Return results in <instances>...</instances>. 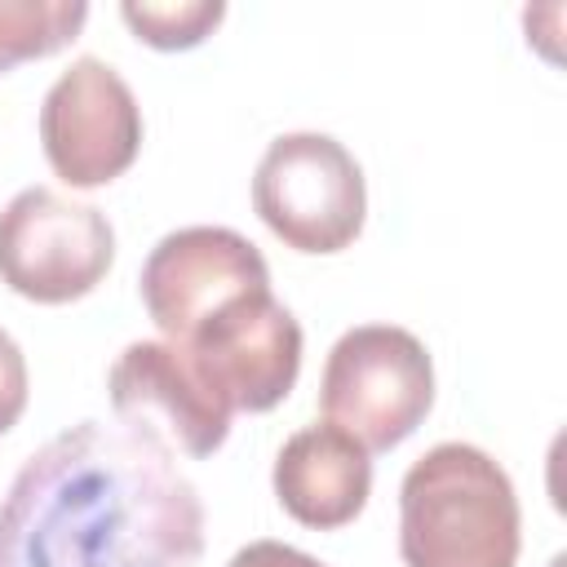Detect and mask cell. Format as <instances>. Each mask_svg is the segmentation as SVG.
I'll return each instance as SVG.
<instances>
[{"label": "cell", "instance_id": "obj_3", "mask_svg": "<svg viewBox=\"0 0 567 567\" xmlns=\"http://www.w3.org/2000/svg\"><path fill=\"white\" fill-rule=\"evenodd\" d=\"M434 403V363L421 337L394 323H359L337 337L319 381L323 421L368 452L403 443Z\"/></svg>", "mask_w": 567, "mask_h": 567}, {"label": "cell", "instance_id": "obj_4", "mask_svg": "<svg viewBox=\"0 0 567 567\" xmlns=\"http://www.w3.org/2000/svg\"><path fill=\"white\" fill-rule=\"evenodd\" d=\"M252 208L288 248L341 252L363 230V168L328 133H279L257 159Z\"/></svg>", "mask_w": 567, "mask_h": 567}, {"label": "cell", "instance_id": "obj_14", "mask_svg": "<svg viewBox=\"0 0 567 567\" xmlns=\"http://www.w3.org/2000/svg\"><path fill=\"white\" fill-rule=\"evenodd\" d=\"M226 567H323V563L310 558L306 549L284 545V540H252V545H244Z\"/></svg>", "mask_w": 567, "mask_h": 567}, {"label": "cell", "instance_id": "obj_11", "mask_svg": "<svg viewBox=\"0 0 567 567\" xmlns=\"http://www.w3.org/2000/svg\"><path fill=\"white\" fill-rule=\"evenodd\" d=\"M84 18V0H0V71L58 53L80 35Z\"/></svg>", "mask_w": 567, "mask_h": 567}, {"label": "cell", "instance_id": "obj_9", "mask_svg": "<svg viewBox=\"0 0 567 567\" xmlns=\"http://www.w3.org/2000/svg\"><path fill=\"white\" fill-rule=\"evenodd\" d=\"M182 350L235 412H270L301 372V323L275 292H248L213 315Z\"/></svg>", "mask_w": 567, "mask_h": 567}, {"label": "cell", "instance_id": "obj_12", "mask_svg": "<svg viewBox=\"0 0 567 567\" xmlns=\"http://www.w3.org/2000/svg\"><path fill=\"white\" fill-rule=\"evenodd\" d=\"M120 18L151 49H195L226 18L221 0H124Z\"/></svg>", "mask_w": 567, "mask_h": 567}, {"label": "cell", "instance_id": "obj_13", "mask_svg": "<svg viewBox=\"0 0 567 567\" xmlns=\"http://www.w3.org/2000/svg\"><path fill=\"white\" fill-rule=\"evenodd\" d=\"M22 408H27V359L18 341L0 328V434L18 425Z\"/></svg>", "mask_w": 567, "mask_h": 567}, {"label": "cell", "instance_id": "obj_8", "mask_svg": "<svg viewBox=\"0 0 567 567\" xmlns=\"http://www.w3.org/2000/svg\"><path fill=\"white\" fill-rule=\"evenodd\" d=\"M106 390L120 425L164 443L168 452L213 456L230 434L235 408L177 341L124 346L111 363Z\"/></svg>", "mask_w": 567, "mask_h": 567}, {"label": "cell", "instance_id": "obj_2", "mask_svg": "<svg viewBox=\"0 0 567 567\" xmlns=\"http://www.w3.org/2000/svg\"><path fill=\"white\" fill-rule=\"evenodd\" d=\"M518 496L474 443H439L399 483V554L408 567H514Z\"/></svg>", "mask_w": 567, "mask_h": 567}, {"label": "cell", "instance_id": "obj_10", "mask_svg": "<svg viewBox=\"0 0 567 567\" xmlns=\"http://www.w3.org/2000/svg\"><path fill=\"white\" fill-rule=\"evenodd\" d=\"M372 492V461L359 439L337 425L297 430L275 456V496L279 505L315 532L354 523Z\"/></svg>", "mask_w": 567, "mask_h": 567}, {"label": "cell", "instance_id": "obj_5", "mask_svg": "<svg viewBox=\"0 0 567 567\" xmlns=\"http://www.w3.org/2000/svg\"><path fill=\"white\" fill-rule=\"evenodd\" d=\"M115 261V230L102 208L53 186H27L0 208V284L40 306L93 292Z\"/></svg>", "mask_w": 567, "mask_h": 567}, {"label": "cell", "instance_id": "obj_6", "mask_svg": "<svg viewBox=\"0 0 567 567\" xmlns=\"http://www.w3.org/2000/svg\"><path fill=\"white\" fill-rule=\"evenodd\" d=\"M40 142L66 186H106L142 151V106L102 58H75L44 93Z\"/></svg>", "mask_w": 567, "mask_h": 567}, {"label": "cell", "instance_id": "obj_1", "mask_svg": "<svg viewBox=\"0 0 567 567\" xmlns=\"http://www.w3.org/2000/svg\"><path fill=\"white\" fill-rule=\"evenodd\" d=\"M204 505L173 452L80 421L35 447L0 505V567H199Z\"/></svg>", "mask_w": 567, "mask_h": 567}, {"label": "cell", "instance_id": "obj_7", "mask_svg": "<svg viewBox=\"0 0 567 567\" xmlns=\"http://www.w3.org/2000/svg\"><path fill=\"white\" fill-rule=\"evenodd\" d=\"M270 270L252 239L230 226L168 230L142 261V306L168 341H190L213 315L248 292H266Z\"/></svg>", "mask_w": 567, "mask_h": 567}]
</instances>
